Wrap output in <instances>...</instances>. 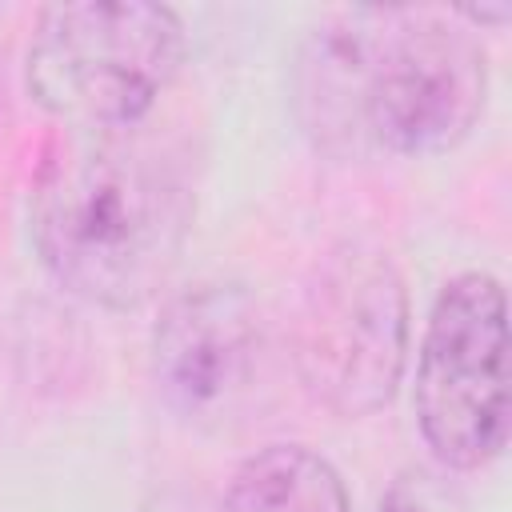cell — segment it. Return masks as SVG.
I'll return each mask as SVG.
<instances>
[{"mask_svg":"<svg viewBox=\"0 0 512 512\" xmlns=\"http://www.w3.org/2000/svg\"><path fill=\"white\" fill-rule=\"evenodd\" d=\"M456 16H464V20L480 24V28H500V24L512 16V8H508V4H496V8H460Z\"/></svg>","mask_w":512,"mask_h":512,"instance_id":"obj_9","label":"cell"},{"mask_svg":"<svg viewBox=\"0 0 512 512\" xmlns=\"http://www.w3.org/2000/svg\"><path fill=\"white\" fill-rule=\"evenodd\" d=\"M184 64V24L168 4L72 0L36 12L28 92L64 128L140 124Z\"/></svg>","mask_w":512,"mask_h":512,"instance_id":"obj_3","label":"cell"},{"mask_svg":"<svg viewBox=\"0 0 512 512\" xmlns=\"http://www.w3.org/2000/svg\"><path fill=\"white\" fill-rule=\"evenodd\" d=\"M408 360V288L388 252L340 244L316 260L296 324L292 364L304 392L344 420L392 404Z\"/></svg>","mask_w":512,"mask_h":512,"instance_id":"obj_4","label":"cell"},{"mask_svg":"<svg viewBox=\"0 0 512 512\" xmlns=\"http://www.w3.org/2000/svg\"><path fill=\"white\" fill-rule=\"evenodd\" d=\"M164 512H180V508H164Z\"/></svg>","mask_w":512,"mask_h":512,"instance_id":"obj_10","label":"cell"},{"mask_svg":"<svg viewBox=\"0 0 512 512\" xmlns=\"http://www.w3.org/2000/svg\"><path fill=\"white\" fill-rule=\"evenodd\" d=\"M380 512H428V500H424V488L412 480V476H400L388 496L380 500Z\"/></svg>","mask_w":512,"mask_h":512,"instance_id":"obj_8","label":"cell"},{"mask_svg":"<svg viewBox=\"0 0 512 512\" xmlns=\"http://www.w3.org/2000/svg\"><path fill=\"white\" fill-rule=\"evenodd\" d=\"M152 372L168 408L192 424L232 420L264 372V320L240 284L176 292L152 328Z\"/></svg>","mask_w":512,"mask_h":512,"instance_id":"obj_6","label":"cell"},{"mask_svg":"<svg viewBox=\"0 0 512 512\" xmlns=\"http://www.w3.org/2000/svg\"><path fill=\"white\" fill-rule=\"evenodd\" d=\"M488 100V56L456 16L352 8L296 60V112L332 156H436L456 148Z\"/></svg>","mask_w":512,"mask_h":512,"instance_id":"obj_1","label":"cell"},{"mask_svg":"<svg viewBox=\"0 0 512 512\" xmlns=\"http://www.w3.org/2000/svg\"><path fill=\"white\" fill-rule=\"evenodd\" d=\"M28 224L56 284L100 308H140L180 264L192 188L136 124L64 128L32 180Z\"/></svg>","mask_w":512,"mask_h":512,"instance_id":"obj_2","label":"cell"},{"mask_svg":"<svg viewBox=\"0 0 512 512\" xmlns=\"http://www.w3.org/2000/svg\"><path fill=\"white\" fill-rule=\"evenodd\" d=\"M216 512H352L340 472L304 444H268L228 480Z\"/></svg>","mask_w":512,"mask_h":512,"instance_id":"obj_7","label":"cell"},{"mask_svg":"<svg viewBox=\"0 0 512 512\" xmlns=\"http://www.w3.org/2000/svg\"><path fill=\"white\" fill-rule=\"evenodd\" d=\"M412 408L424 444L472 472L508 444V300L492 272L452 276L424 324Z\"/></svg>","mask_w":512,"mask_h":512,"instance_id":"obj_5","label":"cell"}]
</instances>
